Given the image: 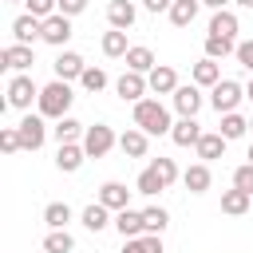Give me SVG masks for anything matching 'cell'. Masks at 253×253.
Masks as SVG:
<instances>
[{
  "instance_id": "cell-1",
  "label": "cell",
  "mask_w": 253,
  "mask_h": 253,
  "mask_svg": "<svg viewBox=\"0 0 253 253\" xmlns=\"http://www.w3.org/2000/svg\"><path fill=\"white\" fill-rule=\"evenodd\" d=\"M71 99H75L71 87H67L63 79H51L47 87H40V99H36V103H40V115H43V119H55V123H59V119H67Z\"/></svg>"
},
{
  "instance_id": "cell-2",
  "label": "cell",
  "mask_w": 253,
  "mask_h": 253,
  "mask_svg": "<svg viewBox=\"0 0 253 253\" xmlns=\"http://www.w3.org/2000/svg\"><path fill=\"white\" fill-rule=\"evenodd\" d=\"M134 126L146 130V134H170V130H174L170 111H166L158 99H142V103H134Z\"/></svg>"
},
{
  "instance_id": "cell-3",
  "label": "cell",
  "mask_w": 253,
  "mask_h": 253,
  "mask_svg": "<svg viewBox=\"0 0 253 253\" xmlns=\"http://www.w3.org/2000/svg\"><path fill=\"white\" fill-rule=\"evenodd\" d=\"M245 99V87L241 83H233V79H221L213 91H210V103H213V111L217 115H229V111H237V103Z\"/></svg>"
},
{
  "instance_id": "cell-4",
  "label": "cell",
  "mask_w": 253,
  "mask_h": 253,
  "mask_svg": "<svg viewBox=\"0 0 253 253\" xmlns=\"http://www.w3.org/2000/svg\"><path fill=\"white\" fill-rule=\"evenodd\" d=\"M115 142H119V138H115V130H111L107 123H95V126H87V134H83V150H87V158H103Z\"/></svg>"
},
{
  "instance_id": "cell-5",
  "label": "cell",
  "mask_w": 253,
  "mask_h": 253,
  "mask_svg": "<svg viewBox=\"0 0 253 253\" xmlns=\"http://www.w3.org/2000/svg\"><path fill=\"white\" fill-rule=\"evenodd\" d=\"M32 99H40V87L32 83V75H12V79H8V107L28 111Z\"/></svg>"
},
{
  "instance_id": "cell-6",
  "label": "cell",
  "mask_w": 253,
  "mask_h": 253,
  "mask_svg": "<svg viewBox=\"0 0 253 253\" xmlns=\"http://www.w3.org/2000/svg\"><path fill=\"white\" fill-rule=\"evenodd\" d=\"M16 130H20V142H24V150H40V146H43V138H47L43 115H24V119L16 123Z\"/></svg>"
},
{
  "instance_id": "cell-7",
  "label": "cell",
  "mask_w": 253,
  "mask_h": 253,
  "mask_svg": "<svg viewBox=\"0 0 253 253\" xmlns=\"http://www.w3.org/2000/svg\"><path fill=\"white\" fill-rule=\"evenodd\" d=\"M115 91H119L123 103H142V95L150 91V83H146V75H138V71H123L119 83H115Z\"/></svg>"
},
{
  "instance_id": "cell-8",
  "label": "cell",
  "mask_w": 253,
  "mask_h": 253,
  "mask_svg": "<svg viewBox=\"0 0 253 253\" xmlns=\"http://www.w3.org/2000/svg\"><path fill=\"white\" fill-rule=\"evenodd\" d=\"M71 40V16H47L43 20V43H51V47H63Z\"/></svg>"
},
{
  "instance_id": "cell-9",
  "label": "cell",
  "mask_w": 253,
  "mask_h": 253,
  "mask_svg": "<svg viewBox=\"0 0 253 253\" xmlns=\"http://www.w3.org/2000/svg\"><path fill=\"white\" fill-rule=\"evenodd\" d=\"M12 36H16V43H36V40H43V20H36V16H16L12 20Z\"/></svg>"
},
{
  "instance_id": "cell-10",
  "label": "cell",
  "mask_w": 253,
  "mask_h": 253,
  "mask_svg": "<svg viewBox=\"0 0 253 253\" xmlns=\"http://www.w3.org/2000/svg\"><path fill=\"white\" fill-rule=\"evenodd\" d=\"M55 67V79H83V71H87V63H83V55L79 51H59V59L51 63Z\"/></svg>"
},
{
  "instance_id": "cell-11",
  "label": "cell",
  "mask_w": 253,
  "mask_h": 253,
  "mask_svg": "<svg viewBox=\"0 0 253 253\" xmlns=\"http://www.w3.org/2000/svg\"><path fill=\"white\" fill-rule=\"evenodd\" d=\"M146 83H150L154 95H174V91H178V71H174L170 63H158V67L146 75Z\"/></svg>"
},
{
  "instance_id": "cell-12",
  "label": "cell",
  "mask_w": 253,
  "mask_h": 253,
  "mask_svg": "<svg viewBox=\"0 0 253 253\" xmlns=\"http://www.w3.org/2000/svg\"><path fill=\"white\" fill-rule=\"evenodd\" d=\"M174 111H178L182 119H194V115L202 111V91H198V83H190V87H178V91H174Z\"/></svg>"
},
{
  "instance_id": "cell-13",
  "label": "cell",
  "mask_w": 253,
  "mask_h": 253,
  "mask_svg": "<svg viewBox=\"0 0 253 253\" xmlns=\"http://www.w3.org/2000/svg\"><path fill=\"white\" fill-rule=\"evenodd\" d=\"M83 158H87V150H83V142H59V154H55V166H59L63 174H75V170L83 166Z\"/></svg>"
},
{
  "instance_id": "cell-14",
  "label": "cell",
  "mask_w": 253,
  "mask_h": 253,
  "mask_svg": "<svg viewBox=\"0 0 253 253\" xmlns=\"http://www.w3.org/2000/svg\"><path fill=\"white\" fill-rule=\"evenodd\" d=\"M0 59H4V67L20 71V75H24V71H28L32 63H36V59H32V47H28V43H8V47L0 51Z\"/></svg>"
},
{
  "instance_id": "cell-15",
  "label": "cell",
  "mask_w": 253,
  "mask_h": 253,
  "mask_svg": "<svg viewBox=\"0 0 253 253\" xmlns=\"http://www.w3.org/2000/svg\"><path fill=\"white\" fill-rule=\"evenodd\" d=\"M99 202L107 206V210H130L126 202H130V190L123 186V182H103L99 186Z\"/></svg>"
},
{
  "instance_id": "cell-16",
  "label": "cell",
  "mask_w": 253,
  "mask_h": 253,
  "mask_svg": "<svg viewBox=\"0 0 253 253\" xmlns=\"http://www.w3.org/2000/svg\"><path fill=\"white\" fill-rule=\"evenodd\" d=\"M115 229L130 241V237H142V233H146V221H142L138 210H119V213H115Z\"/></svg>"
},
{
  "instance_id": "cell-17",
  "label": "cell",
  "mask_w": 253,
  "mask_h": 253,
  "mask_svg": "<svg viewBox=\"0 0 253 253\" xmlns=\"http://www.w3.org/2000/svg\"><path fill=\"white\" fill-rule=\"evenodd\" d=\"M134 16H138V12H134L130 0H111V4H107V20H111V28H119V32H126V28L134 24Z\"/></svg>"
},
{
  "instance_id": "cell-18",
  "label": "cell",
  "mask_w": 253,
  "mask_h": 253,
  "mask_svg": "<svg viewBox=\"0 0 253 253\" xmlns=\"http://www.w3.org/2000/svg\"><path fill=\"white\" fill-rule=\"evenodd\" d=\"M198 8H202V0H174L166 16H170V24H174V28H190V24H194V16H198Z\"/></svg>"
},
{
  "instance_id": "cell-19",
  "label": "cell",
  "mask_w": 253,
  "mask_h": 253,
  "mask_svg": "<svg viewBox=\"0 0 253 253\" xmlns=\"http://www.w3.org/2000/svg\"><path fill=\"white\" fill-rule=\"evenodd\" d=\"M202 134H206V130H202L194 119H178V123H174V130H170V138H174L178 146H198V138H202Z\"/></svg>"
},
{
  "instance_id": "cell-20",
  "label": "cell",
  "mask_w": 253,
  "mask_h": 253,
  "mask_svg": "<svg viewBox=\"0 0 253 253\" xmlns=\"http://www.w3.org/2000/svg\"><path fill=\"white\" fill-rule=\"evenodd\" d=\"M194 150H198V158H206V162H210V158H221V154H225V138H221V130H206V134L198 138Z\"/></svg>"
},
{
  "instance_id": "cell-21",
  "label": "cell",
  "mask_w": 253,
  "mask_h": 253,
  "mask_svg": "<svg viewBox=\"0 0 253 253\" xmlns=\"http://www.w3.org/2000/svg\"><path fill=\"white\" fill-rule=\"evenodd\" d=\"M210 36H221V40H233V36H237V16H233L229 8H221V12H213V20H210Z\"/></svg>"
},
{
  "instance_id": "cell-22",
  "label": "cell",
  "mask_w": 253,
  "mask_h": 253,
  "mask_svg": "<svg viewBox=\"0 0 253 253\" xmlns=\"http://www.w3.org/2000/svg\"><path fill=\"white\" fill-rule=\"evenodd\" d=\"M158 63H154V51L150 47H130L126 51V71H138V75H150Z\"/></svg>"
},
{
  "instance_id": "cell-23",
  "label": "cell",
  "mask_w": 253,
  "mask_h": 253,
  "mask_svg": "<svg viewBox=\"0 0 253 253\" xmlns=\"http://www.w3.org/2000/svg\"><path fill=\"white\" fill-rule=\"evenodd\" d=\"M119 146H123V154H126V158H142L150 142H146V130H138V126H134V130L119 134Z\"/></svg>"
},
{
  "instance_id": "cell-24",
  "label": "cell",
  "mask_w": 253,
  "mask_h": 253,
  "mask_svg": "<svg viewBox=\"0 0 253 253\" xmlns=\"http://www.w3.org/2000/svg\"><path fill=\"white\" fill-rule=\"evenodd\" d=\"M249 206H253V194H245V190H237V186L221 194V213H233V217H237V213H245Z\"/></svg>"
},
{
  "instance_id": "cell-25",
  "label": "cell",
  "mask_w": 253,
  "mask_h": 253,
  "mask_svg": "<svg viewBox=\"0 0 253 253\" xmlns=\"http://www.w3.org/2000/svg\"><path fill=\"white\" fill-rule=\"evenodd\" d=\"M194 83H198V87H217V83H221V67H217V59H202V63H194Z\"/></svg>"
},
{
  "instance_id": "cell-26",
  "label": "cell",
  "mask_w": 253,
  "mask_h": 253,
  "mask_svg": "<svg viewBox=\"0 0 253 253\" xmlns=\"http://www.w3.org/2000/svg\"><path fill=\"white\" fill-rule=\"evenodd\" d=\"M182 182H186V190H190V194H206V190H210V166H206V162L190 166V170L182 174Z\"/></svg>"
},
{
  "instance_id": "cell-27",
  "label": "cell",
  "mask_w": 253,
  "mask_h": 253,
  "mask_svg": "<svg viewBox=\"0 0 253 253\" xmlns=\"http://www.w3.org/2000/svg\"><path fill=\"white\" fill-rule=\"evenodd\" d=\"M83 225H87L91 233H99V229H107V225H111V210H107L103 202H91V206L83 210Z\"/></svg>"
},
{
  "instance_id": "cell-28",
  "label": "cell",
  "mask_w": 253,
  "mask_h": 253,
  "mask_svg": "<svg viewBox=\"0 0 253 253\" xmlns=\"http://www.w3.org/2000/svg\"><path fill=\"white\" fill-rule=\"evenodd\" d=\"M71 249H75V237L67 229H51L43 237V253H71Z\"/></svg>"
},
{
  "instance_id": "cell-29",
  "label": "cell",
  "mask_w": 253,
  "mask_h": 253,
  "mask_svg": "<svg viewBox=\"0 0 253 253\" xmlns=\"http://www.w3.org/2000/svg\"><path fill=\"white\" fill-rule=\"evenodd\" d=\"M51 134H55L59 142H75V138H79V134H87V130H83V123H79V119H71V115H67V119H59V123L51 126Z\"/></svg>"
},
{
  "instance_id": "cell-30",
  "label": "cell",
  "mask_w": 253,
  "mask_h": 253,
  "mask_svg": "<svg viewBox=\"0 0 253 253\" xmlns=\"http://www.w3.org/2000/svg\"><path fill=\"white\" fill-rule=\"evenodd\" d=\"M43 221H47L51 229H67V221H71V206H67V202H51V206L43 210Z\"/></svg>"
},
{
  "instance_id": "cell-31",
  "label": "cell",
  "mask_w": 253,
  "mask_h": 253,
  "mask_svg": "<svg viewBox=\"0 0 253 253\" xmlns=\"http://www.w3.org/2000/svg\"><path fill=\"white\" fill-rule=\"evenodd\" d=\"M126 51H130V47H126V32L111 28V32L103 36V55H111V59H115V55H126Z\"/></svg>"
},
{
  "instance_id": "cell-32",
  "label": "cell",
  "mask_w": 253,
  "mask_h": 253,
  "mask_svg": "<svg viewBox=\"0 0 253 253\" xmlns=\"http://www.w3.org/2000/svg\"><path fill=\"white\" fill-rule=\"evenodd\" d=\"M245 130H249V123H245V119H241L237 111L221 115V138H225V142H229V138H241Z\"/></svg>"
},
{
  "instance_id": "cell-33",
  "label": "cell",
  "mask_w": 253,
  "mask_h": 253,
  "mask_svg": "<svg viewBox=\"0 0 253 253\" xmlns=\"http://www.w3.org/2000/svg\"><path fill=\"white\" fill-rule=\"evenodd\" d=\"M126 253H162V237L158 233H142L126 241Z\"/></svg>"
},
{
  "instance_id": "cell-34",
  "label": "cell",
  "mask_w": 253,
  "mask_h": 253,
  "mask_svg": "<svg viewBox=\"0 0 253 253\" xmlns=\"http://www.w3.org/2000/svg\"><path fill=\"white\" fill-rule=\"evenodd\" d=\"M229 51H237L233 40H221V36H206V59H225Z\"/></svg>"
},
{
  "instance_id": "cell-35",
  "label": "cell",
  "mask_w": 253,
  "mask_h": 253,
  "mask_svg": "<svg viewBox=\"0 0 253 253\" xmlns=\"http://www.w3.org/2000/svg\"><path fill=\"white\" fill-rule=\"evenodd\" d=\"M142 221H146V233H158V237H162V229H166L170 213H166L162 206H150V210H142Z\"/></svg>"
},
{
  "instance_id": "cell-36",
  "label": "cell",
  "mask_w": 253,
  "mask_h": 253,
  "mask_svg": "<svg viewBox=\"0 0 253 253\" xmlns=\"http://www.w3.org/2000/svg\"><path fill=\"white\" fill-rule=\"evenodd\" d=\"M134 186H138V194H158V190H166V182L158 178V170H154V166H146V170L138 174V182H134Z\"/></svg>"
},
{
  "instance_id": "cell-37",
  "label": "cell",
  "mask_w": 253,
  "mask_h": 253,
  "mask_svg": "<svg viewBox=\"0 0 253 253\" xmlns=\"http://www.w3.org/2000/svg\"><path fill=\"white\" fill-rule=\"evenodd\" d=\"M79 83H83V91H91V95H95V91H103V87H107V71H103V67H87Z\"/></svg>"
},
{
  "instance_id": "cell-38",
  "label": "cell",
  "mask_w": 253,
  "mask_h": 253,
  "mask_svg": "<svg viewBox=\"0 0 253 253\" xmlns=\"http://www.w3.org/2000/svg\"><path fill=\"white\" fill-rule=\"evenodd\" d=\"M24 4H28V16H36V20H47L59 12V0H24Z\"/></svg>"
},
{
  "instance_id": "cell-39",
  "label": "cell",
  "mask_w": 253,
  "mask_h": 253,
  "mask_svg": "<svg viewBox=\"0 0 253 253\" xmlns=\"http://www.w3.org/2000/svg\"><path fill=\"white\" fill-rule=\"evenodd\" d=\"M0 150H4V154L24 150V142H20V130H16V126H4V130H0Z\"/></svg>"
},
{
  "instance_id": "cell-40",
  "label": "cell",
  "mask_w": 253,
  "mask_h": 253,
  "mask_svg": "<svg viewBox=\"0 0 253 253\" xmlns=\"http://www.w3.org/2000/svg\"><path fill=\"white\" fill-rule=\"evenodd\" d=\"M233 186H237V190H245V194H253V162H245V166H237V170H233Z\"/></svg>"
},
{
  "instance_id": "cell-41",
  "label": "cell",
  "mask_w": 253,
  "mask_h": 253,
  "mask_svg": "<svg viewBox=\"0 0 253 253\" xmlns=\"http://www.w3.org/2000/svg\"><path fill=\"white\" fill-rule=\"evenodd\" d=\"M150 166H154V170H158V178H162V182H166V186H170V182H174V178H178V166H174V158H154V162H150Z\"/></svg>"
},
{
  "instance_id": "cell-42",
  "label": "cell",
  "mask_w": 253,
  "mask_h": 253,
  "mask_svg": "<svg viewBox=\"0 0 253 253\" xmlns=\"http://www.w3.org/2000/svg\"><path fill=\"white\" fill-rule=\"evenodd\" d=\"M233 55H237V63H241L245 71H253V40H245V43H237V51H233Z\"/></svg>"
},
{
  "instance_id": "cell-43",
  "label": "cell",
  "mask_w": 253,
  "mask_h": 253,
  "mask_svg": "<svg viewBox=\"0 0 253 253\" xmlns=\"http://www.w3.org/2000/svg\"><path fill=\"white\" fill-rule=\"evenodd\" d=\"M87 8V0H59V16H79Z\"/></svg>"
},
{
  "instance_id": "cell-44",
  "label": "cell",
  "mask_w": 253,
  "mask_h": 253,
  "mask_svg": "<svg viewBox=\"0 0 253 253\" xmlns=\"http://www.w3.org/2000/svg\"><path fill=\"white\" fill-rule=\"evenodd\" d=\"M142 4H146V12H170L174 0H142Z\"/></svg>"
},
{
  "instance_id": "cell-45",
  "label": "cell",
  "mask_w": 253,
  "mask_h": 253,
  "mask_svg": "<svg viewBox=\"0 0 253 253\" xmlns=\"http://www.w3.org/2000/svg\"><path fill=\"white\" fill-rule=\"evenodd\" d=\"M202 4H206V8H213V12H221V8L229 4V0H202Z\"/></svg>"
},
{
  "instance_id": "cell-46",
  "label": "cell",
  "mask_w": 253,
  "mask_h": 253,
  "mask_svg": "<svg viewBox=\"0 0 253 253\" xmlns=\"http://www.w3.org/2000/svg\"><path fill=\"white\" fill-rule=\"evenodd\" d=\"M245 99H253V79H249V87H245Z\"/></svg>"
},
{
  "instance_id": "cell-47",
  "label": "cell",
  "mask_w": 253,
  "mask_h": 253,
  "mask_svg": "<svg viewBox=\"0 0 253 253\" xmlns=\"http://www.w3.org/2000/svg\"><path fill=\"white\" fill-rule=\"evenodd\" d=\"M237 4H241V8H253V0H237Z\"/></svg>"
},
{
  "instance_id": "cell-48",
  "label": "cell",
  "mask_w": 253,
  "mask_h": 253,
  "mask_svg": "<svg viewBox=\"0 0 253 253\" xmlns=\"http://www.w3.org/2000/svg\"><path fill=\"white\" fill-rule=\"evenodd\" d=\"M249 162H253V146H249Z\"/></svg>"
},
{
  "instance_id": "cell-49",
  "label": "cell",
  "mask_w": 253,
  "mask_h": 253,
  "mask_svg": "<svg viewBox=\"0 0 253 253\" xmlns=\"http://www.w3.org/2000/svg\"><path fill=\"white\" fill-rule=\"evenodd\" d=\"M8 4H16V0H8Z\"/></svg>"
},
{
  "instance_id": "cell-50",
  "label": "cell",
  "mask_w": 253,
  "mask_h": 253,
  "mask_svg": "<svg viewBox=\"0 0 253 253\" xmlns=\"http://www.w3.org/2000/svg\"><path fill=\"white\" fill-rule=\"evenodd\" d=\"M249 126H253V123H249Z\"/></svg>"
}]
</instances>
